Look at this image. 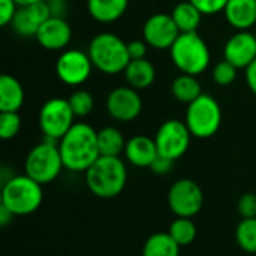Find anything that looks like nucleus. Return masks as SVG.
I'll use <instances>...</instances> for the list:
<instances>
[{
    "label": "nucleus",
    "mask_w": 256,
    "mask_h": 256,
    "mask_svg": "<svg viewBox=\"0 0 256 256\" xmlns=\"http://www.w3.org/2000/svg\"><path fill=\"white\" fill-rule=\"evenodd\" d=\"M60 156L64 170L86 172L99 158L98 132L87 123H75L58 141Z\"/></svg>",
    "instance_id": "nucleus-1"
},
{
    "label": "nucleus",
    "mask_w": 256,
    "mask_h": 256,
    "mask_svg": "<svg viewBox=\"0 0 256 256\" xmlns=\"http://www.w3.org/2000/svg\"><path fill=\"white\" fill-rule=\"evenodd\" d=\"M84 176L88 190L100 200L118 196L128 183V168L120 158L100 156Z\"/></svg>",
    "instance_id": "nucleus-2"
},
{
    "label": "nucleus",
    "mask_w": 256,
    "mask_h": 256,
    "mask_svg": "<svg viewBox=\"0 0 256 256\" xmlns=\"http://www.w3.org/2000/svg\"><path fill=\"white\" fill-rule=\"evenodd\" d=\"M44 201L42 184L27 174L12 176L2 184L0 206L14 216H28L39 210Z\"/></svg>",
    "instance_id": "nucleus-3"
},
{
    "label": "nucleus",
    "mask_w": 256,
    "mask_h": 256,
    "mask_svg": "<svg viewBox=\"0 0 256 256\" xmlns=\"http://www.w3.org/2000/svg\"><path fill=\"white\" fill-rule=\"evenodd\" d=\"M94 69L105 75H117L124 72L130 62L128 44L111 32L96 34L87 48Z\"/></svg>",
    "instance_id": "nucleus-4"
},
{
    "label": "nucleus",
    "mask_w": 256,
    "mask_h": 256,
    "mask_svg": "<svg viewBox=\"0 0 256 256\" xmlns=\"http://www.w3.org/2000/svg\"><path fill=\"white\" fill-rule=\"evenodd\" d=\"M170 56L174 66L182 74L194 76L206 72L212 62L210 48L198 32L180 33L170 48Z\"/></svg>",
    "instance_id": "nucleus-5"
},
{
    "label": "nucleus",
    "mask_w": 256,
    "mask_h": 256,
    "mask_svg": "<svg viewBox=\"0 0 256 256\" xmlns=\"http://www.w3.org/2000/svg\"><path fill=\"white\" fill-rule=\"evenodd\" d=\"M184 123L192 136L207 140L214 136L222 124V108L208 93H202L186 108Z\"/></svg>",
    "instance_id": "nucleus-6"
},
{
    "label": "nucleus",
    "mask_w": 256,
    "mask_h": 256,
    "mask_svg": "<svg viewBox=\"0 0 256 256\" xmlns=\"http://www.w3.org/2000/svg\"><path fill=\"white\" fill-rule=\"evenodd\" d=\"M63 170L64 165L60 156L58 142L46 138L28 152L24 162L26 174L42 186L52 183Z\"/></svg>",
    "instance_id": "nucleus-7"
},
{
    "label": "nucleus",
    "mask_w": 256,
    "mask_h": 256,
    "mask_svg": "<svg viewBox=\"0 0 256 256\" xmlns=\"http://www.w3.org/2000/svg\"><path fill=\"white\" fill-rule=\"evenodd\" d=\"M75 124V114L68 99L51 98L39 111V128L46 140L60 141Z\"/></svg>",
    "instance_id": "nucleus-8"
},
{
    "label": "nucleus",
    "mask_w": 256,
    "mask_h": 256,
    "mask_svg": "<svg viewBox=\"0 0 256 256\" xmlns=\"http://www.w3.org/2000/svg\"><path fill=\"white\" fill-rule=\"evenodd\" d=\"M168 206L177 218L194 219L204 207V192L192 178H180L168 190Z\"/></svg>",
    "instance_id": "nucleus-9"
},
{
    "label": "nucleus",
    "mask_w": 256,
    "mask_h": 256,
    "mask_svg": "<svg viewBox=\"0 0 256 256\" xmlns=\"http://www.w3.org/2000/svg\"><path fill=\"white\" fill-rule=\"evenodd\" d=\"M190 140H192V134L188 129L186 123L177 118L164 122L154 135L159 154L174 162L186 154L190 146Z\"/></svg>",
    "instance_id": "nucleus-10"
},
{
    "label": "nucleus",
    "mask_w": 256,
    "mask_h": 256,
    "mask_svg": "<svg viewBox=\"0 0 256 256\" xmlns=\"http://www.w3.org/2000/svg\"><path fill=\"white\" fill-rule=\"evenodd\" d=\"M93 68L94 66L87 51L68 48L63 50L57 57L56 75L63 84L69 87H78L90 78Z\"/></svg>",
    "instance_id": "nucleus-11"
},
{
    "label": "nucleus",
    "mask_w": 256,
    "mask_h": 256,
    "mask_svg": "<svg viewBox=\"0 0 256 256\" xmlns=\"http://www.w3.org/2000/svg\"><path fill=\"white\" fill-rule=\"evenodd\" d=\"M106 112L111 118L120 123H129L138 118L142 111V99L138 90L130 86H123L111 90L105 100Z\"/></svg>",
    "instance_id": "nucleus-12"
},
{
    "label": "nucleus",
    "mask_w": 256,
    "mask_h": 256,
    "mask_svg": "<svg viewBox=\"0 0 256 256\" xmlns=\"http://www.w3.org/2000/svg\"><path fill=\"white\" fill-rule=\"evenodd\" d=\"M180 30L177 28L171 14L158 12L147 18L142 27V38L146 44L154 50H170L176 39L178 38Z\"/></svg>",
    "instance_id": "nucleus-13"
},
{
    "label": "nucleus",
    "mask_w": 256,
    "mask_h": 256,
    "mask_svg": "<svg viewBox=\"0 0 256 256\" xmlns=\"http://www.w3.org/2000/svg\"><path fill=\"white\" fill-rule=\"evenodd\" d=\"M256 58V36L249 30H237L224 45V60L246 69Z\"/></svg>",
    "instance_id": "nucleus-14"
},
{
    "label": "nucleus",
    "mask_w": 256,
    "mask_h": 256,
    "mask_svg": "<svg viewBox=\"0 0 256 256\" xmlns=\"http://www.w3.org/2000/svg\"><path fill=\"white\" fill-rule=\"evenodd\" d=\"M51 16L46 2L20 6L10 26L14 32L22 38H36L40 26Z\"/></svg>",
    "instance_id": "nucleus-15"
},
{
    "label": "nucleus",
    "mask_w": 256,
    "mask_h": 256,
    "mask_svg": "<svg viewBox=\"0 0 256 256\" xmlns=\"http://www.w3.org/2000/svg\"><path fill=\"white\" fill-rule=\"evenodd\" d=\"M72 39V28L63 16H50L38 30L36 40L46 51H63Z\"/></svg>",
    "instance_id": "nucleus-16"
},
{
    "label": "nucleus",
    "mask_w": 256,
    "mask_h": 256,
    "mask_svg": "<svg viewBox=\"0 0 256 256\" xmlns=\"http://www.w3.org/2000/svg\"><path fill=\"white\" fill-rule=\"evenodd\" d=\"M158 154L159 152L154 138L146 135H135L126 142L124 158L130 165L136 168H150Z\"/></svg>",
    "instance_id": "nucleus-17"
},
{
    "label": "nucleus",
    "mask_w": 256,
    "mask_h": 256,
    "mask_svg": "<svg viewBox=\"0 0 256 256\" xmlns=\"http://www.w3.org/2000/svg\"><path fill=\"white\" fill-rule=\"evenodd\" d=\"M225 20L236 30H250L256 26V0H228Z\"/></svg>",
    "instance_id": "nucleus-18"
},
{
    "label": "nucleus",
    "mask_w": 256,
    "mask_h": 256,
    "mask_svg": "<svg viewBox=\"0 0 256 256\" xmlns=\"http://www.w3.org/2000/svg\"><path fill=\"white\" fill-rule=\"evenodd\" d=\"M129 8V0H87L88 15L102 24L120 20Z\"/></svg>",
    "instance_id": "nucleus-19"
},
{
    "label": "nucleus",
    "mask_w": 256,
    "mask_h": 256,
    "mask_svg": "<svg viewBox=\"0 0 256 256\" xmlns=\"http://www.w3.org/2000/svg\"><path fill=\"white\" fill-rule=\"evenodd\" d=\"M24 88L21 82L12 75L0 76V111L18 112L24 105Z\"/></svg>",
    "instance_id": "nucleus-20"
},
{
    "label": "nucleus",
    "mask_w": 256,
    "mask_h": 256,
    "mask_svg": "<svg viewBox=\"0 0 256 256\" xmlns=\"http://www.w3.org/2000/svg\"><path fill=\"white\" fill-rule=\"evenodd\" d=\"M123 74L128 86H130L135 90L148 88L156 80V69L153 63L147 58L130 60Z\"/></svg>",
    "instance_id": "nucleus-21"
},
{
    "label": "nucleus",
    "mask_w": 256,
    "mask_h": 256,
    "mask_svg": "<svg viewBox=\"0 0 256 256\" xmlns=\"http://www.w3.org/2000/svg\"><path fill=\"white\" fill-rule=\"evenodd\" d=\"M171 16L177 28L180 30V33H190V32L198 30L204 15L190 0H188V2H180L178 4H176L171 12Z\"/></svg>",
    "instance_id": "nucleus-22"
},
{
    "label": "nucleus",
    "mask_w": 256,
    "mask_h": 256,
    "mask_svg": "<svg viewBox=\"0 0 256 256\" xmlns=\"http://www.w3.org/2000/svg\"><path fill=\"white\" fill-rule=\"evenodd\" d=\"M126 140L120 129L114 126H106L98 130V146L100 156H111V158H120L122 153H124L126 148Z\"/></svg>",
    "instance_id": "nucleus-23"
},
{
    "label": "nucleus",
    "mask_w": 256,
    "mask_h": 256,
    "mask_svg": "<svg viewBox=\"0 0 256 256\" xmlns=\"http://www.w3.org/2000/svg\"><path fill=\"white\" fill-rule=\"evenodd\" d=\"M171 93L176 100L182 104H190L195 99H198L202 94V88L196 76L188 75V74H180L178 76L174 78L171 84Z\"/></svg>",
    "instance_id": "nucleus-24"
},
{
    "label": "nucleus",
    "mask_w": 256,
    "mask_h": 256,
    "mask_svg": "<svg viewBox=\"0 0 256 256\" xmlns=\"http://www.w3.org/2000/svg\"><path fill=\"white\" fill-rule=\"evenodd\" d=\"M142 256H180V246L168 232H156L146 240Z\"/></svg>",
    "instance_id": "nucleus-25"
},
{
    "label": "nucleus",
    "mask_w": 256,
    "mask_h": 256,
    "mask_svg": "<svg viewBox=\"0 0 256 256\" xmlns=\"http://www.w3.org/2000/svg\"><path fill=\"white\" fill-rule=\"evenodd\" d=\"M168 234L180 248H183L195 242L198 230L192 218H176L168 230Z\"/></svg>",
    "instance_id": "nucleus-26"
},
{
    "label": "nucleus",
    "mask_w": 256,
    "mask_h": 256,
    "mask_svg": "<svg viewBox=\"0 0 256 256\" xmlns=\"http://www.w3.org/2000/svg\"><path fill=\"white\" fill-rule=\"evenodd\" d=\"M236 242L248 254H256V218L242 219L236 228Z\"/></svg>",
    "instance_id": "nucleus-27"
},
{
    "label": "nucleus",
    "mask_w": 256,
    "mask_h": 256,
    "mask_svg": "<svg viewBox=\"0 0 256 256\" xmlns=\"http://www.w3.org/2000/svg\"><path fill=\"white\" fill-rule=\"evenodd\" d=\"M68 100H69V105H70L75 117H87L94 108L93 94L88 90H84V88L74 90L69 94Z\"/></svg>",
    "instance_id": "nucleus-28"
},
{
    "label": "nucleus",
    "mask_w": 256,
    "mask_h": 256,
    "mask_svg": "<svg viewBox=\"0 0 256 256\" xmlns=\"http://www.w3.org/2000/svg\"><path fill=\"white\" fill-rule=\"evenodd\" d=\"M237 74H238V68H236L232 63H230L226 60H222L213 68L212 78L218 86L228 87L237 80Z\"/></svg>",
    "instance_id": "nucleus-29"
},
{
    "label": "nucleus",
    "mask_w": 256,
    "mask_h": 256,
    "mask_svg": "<svg viewBox=\"0 0 256 256\" xmlns=\"http://www.w3.org/2000/svg\"><path fill=\"white\" fill-rule=\"evenodd\" d=\"M21 130V117L18 112L0 111V136L8 141L18 135Z\"/></svg>",
    "instance_id": "nucleus-30"
},
{
    "label": "nucleus",
    "mask_w": 256,
    "mask_h": 256,
    "mask_svg": "<svg viewBox=\"0 0 256 256\" xmlns=\"http://www.w3.org/2000/svg\"><path fill=\"white\" fill-rule=\"evenodd\" d=\"M237 212L242 216V219L256 218V194H243L237 202Z\"/></svg>",
    "instance_id": "nucleus-31"
},
{
    "label": "nucleus",
    "mask_w": 256,
    "mask_h": 256,
    "mask_svg": "<svg viewBox=\"0 0 256 256\" xmlns=\"http://www.w3.org/2000/svg\"><path fill=\"white\" fill-rule=\"evenodd\" d=\"M190 2L201 10L204 16L224 12L225 6L228 4V0H190Z\"/></svg>",
    "instance_id": "nucleus-32"
},
{
    "label": "nucleus",
    "mask_w": 256,
    "mask_h": 256,
    "mask_svg": "<svg viewBox=\"0 0 256 256\" xmlns=\"http://www.w3.org/2000/svg\"><path fill=\"white\" fill-rule=\"evenodd\" d=\"M18 8L20 6L15 0H0V26L2 27H6L12 22Z\"/></svg>",
    "instance_id": "nucleus-33"
},
{
    "label": "nucleus",
    "mask_w": 256,
    "mask_h": 256,
    "mask_svg": "<svg viewBox=\"0 0 256 256\" xmlns=\"http://www.w3.org/2000/svg\"><path fill=\"white\" fill-rule=\"evenodd\" d=\"M172 166H174V160L158 154V158L154 159V162L150 166V171L156 176H165L172 170Z\"/></svg>",
    "instance_id": "nucleus-34"
},
{
    "label": "nucleus",
    "mask_w": 256,
    "mask_h": 256,
    "mask_svg": "<svg viewBox=\"0 0 256 256\" xmlns=\"http://www.w3.org/2000/svg\"><path fill=\"white\" fill-rule=\"evenodd\" d=\"M147 46L148 45L146 44V40H132V42H128V51H129L130 60L146 58Z\"/></svg>",
    "instance_id": "nucleus-35"
},
{
    "label": "nucleus",
    "mask_w": 256,
    "mask_h": 256,
    "mask_svg": "<svg viewBox=\"0 0 256 256\" xmlns=\"http://www.w3.org/2000/svg\"><path fill=\"white\" fill-rule=\"evenodd\" d=\"M48 8L51 10V16H63L68 10V2L66 0H46Z\"/></svg>",
    "instance_id": "nucleus-36"
},
{
    "label": "nucleus",
    "mask_w": 256,
    "mask_h": 256,
    "mask_svg": "<svg viewBox=\"0 0 256 256\" xmlns=\"http://www.w3.org/2000/svg\"><path fill=\"white\" fill-rule=\"evenodd\" d=\"M244 80L250 92L256 94V58L244 69Z\"/></svg>",
    "instance_id": "nucleus-37"
},
{
    "label": "nucleus",
    "mask_w": 256,
    "mask_h": 256,
    "mask_svg": "<svg viewBox=\"0 0 256 256\" xmlns=\"http://www.w3.org/2000/svg\"><path fill=\"white\" fill-rule=\"evenodd\" d=\"M14 218H15V216H14L9 210H6L4 207L0 206V225H2V226H6L8 224H10Z\"/></svg>",
    "instance_id": "nucleus-38"
},
{
    "label": "nucleus",
    "mask_w": 256,
    "mask_h": 256,
    "mask_svg": "<svg viewBox=\"0 0 256 256\" xmlns=\"http://www.w3.org/2000/svg\"><path fill=\"white\" fill-rule=\"evenodd\" d=\"M18 3V6H24V4H32V3H40V2H46V0H15Z\"/></svg>",
    "instance_id": "nucleus-39"
},
{
    "label": "nucleus",
    "mask_w": 256,
    "mask_h": 256,
    "mask_svg": "<svg viewBox=\"0 0 256 256\" xmlns=\"http://www.w3.org/2000/svg\"><path fill=\"white\" fill-rule=\"evenodd\" d=\"M254 33H255V36H256V26H255V32H254Z\"/></svg>",
    "instance_id": "nucleus-40"
}]
</instances>
